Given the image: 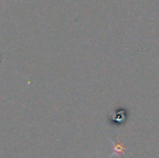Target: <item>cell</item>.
Listing matches in <instances>:
<instances>
[{
	"label": "cell",
	"mask_w": 159,
	"mask_h": 158,
	"mask_svg": "<svg viewBox=\"0 0 159 158\" xmlns=\"http://www.w3.org/2000/svg\"><path fill=\"white\" fill-rule=\"evenodd\" d=\"M111 142V144L113 145V153L110 156L111 158L112 156H114L115 155H124L125 154V150H126V145L122 142H114L111 139L109 140Z\"/></svg>",
	"instance_id": "1"
},
{
	"label": "cell",
	"mask_w": 159,
	"mask_h": 158,
	"mask_svg": "<svg viewBox=\"0 0 159 158\" xmlns=\"http://www.w3.org/2000/svg\"><path fill=\"white\" fill-rule=\"evenodd\" d=\"M88 157H89V158H92V157H90V156H88Z\"/></svg>",
	"instance_id": "2"
}]
</instances>
